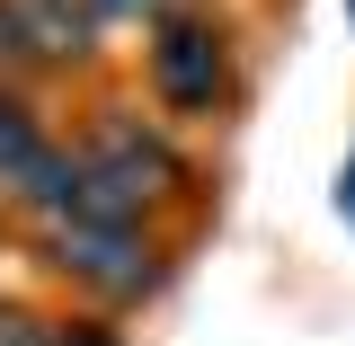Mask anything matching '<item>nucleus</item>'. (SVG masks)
Returning a JSON list of instances; mask_svg holds the SVG:
<instances>
[{"instance_id":"obj_1","label":"nucleus","mask_w":355,"mask_h":346,"mask_svg":"<svg viewBox=\"0 0 355 346\" xmlns=\"http://www.w3.org/2000/svg\"><path fill=\"white\" fill-rule=\"evenodd\" d=\"M27 258L89 311H133L151 302L160 284H169V240H160V222H116V214H71V222H44L27 231Z\"/></svg>"},{"instance_id":"obj_2","label":"nucleus","mask_w":355,"mask_h":346,"mask_svg":"<svg viewBox=\"0 0 355 346\" xmlns=\"http://www.w3.org/2000/svg\"><path fill=\"white\" fill-rule=\"evenodd\" d=\"M71 151H80V178H89V214H116V222H160L196 178L187 151L169 142V125L142 116V107H98L71 133Z\"/></svg>"},{"instance_id":"obj_3","label":"nucleus","mask_w":355,"mask_h":346,"mask_svg":"<svg viewBox=\"0 0 355 346\" xmlns=\"http://www.w3.org/2000/svg\"><path fill=\"white\" fill-rule=\"evenodd\" d=\"M142 89H151V116L169 125H222L240 107V36L205 0H178L142 36Z\"/></svg>"},{"instance_id":"obj_4","label":"nucleus","mask_w":355,"mask_h":346,"mask_svg":"<svg viewBox=\"0 0 355 346\" xmlns=\"http://www.w3.org/2000/svg\"><path fill=\"white\" fill-rule=\"evenodd\" d=\"M9 18H18V36H27L36 80H71V71L98 62V44H107L98 0H9Z\"/></svg>"},{"instance_id":"obj_5","label":"nucleus","mask_w":355,"mask_h":346,"mask_svg":"<svg viewBox=\"0 0 355 346\" xmlns=\"http://www.w3.org/2000/svg\"><path fill=\"white\" fill-rule=\"evenodd\" d=\"M44 142H53V133H44V107H36V98H27L18 80H0V187L27 169Z\"/></svg>"},{"instance_id":"obj_6","label":"nucleus","mask_w":355,"mask_h":346,"mask_svg":"<svg viewBox=\"0 0 355 346\" xmlns=\"http://www.w3.org/2000/svg\"><path fill=\"white\" fill-rule=\"evenodd\" d=\"M0 346H62V311H36L18 293H0Z\"/></svg>"},{"instance_id":"obj_7","label":"nucleus","mask_w":355,"mask_h":346,"mask_svg":"<svg viewBox=\"0 0 355 346\" xmlns=\"http://www.w3.org/2000/svg\"><path fill=\"white\" fill-rule=\"evenodd\" d=\"M62 346H125V320H116V311L71 302V311H62Z\"/></svg>"},{"instance_id":"obj_8","label":"nucleus","mask_w":355,"mask_h":346,"mask_svg":"<svg viewBox=\"0 0 355 346\" xmlns=\"http://www.w3.org/2000/svg\"><path fill=\"white\" fill-rule=\"evenodd\" d=\"M169 9H178V0H98V18H107V27H142V36H151Z\"/></svg>"},{"instance_id":"obj_9","label":"nucleus","mask_w":355,"mask_h":346,"mask_svg":"<svg viewBox=\"0 0 355 346\" xmlns=\"http://www.w3.org/2000/svg\"><path fill=\"white\" fill-rule=\"evenodd\" d=\"M0 80H36V62H27V36H18L9 0H0Z\"/></svg>"},{"instance_id":"obj_10","label":"nucleus","mask_w":355,"mask_h":346,"mask_svg":"<svg viewBox=\"0 0 355 346\" xmlns=\"http://www.w3.org/2000/svg\"><path fill=\"white\" fill-rule=\"evenodd\" d=\"M0 214H9V205H0Z\"/></svg>"}]
</instances>
